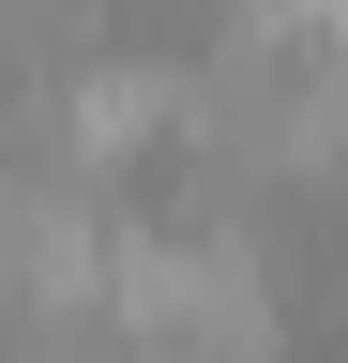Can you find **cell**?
I'll return each instance as SVG.
<instances>
[{"instance_id": "obj_1", "label": "cell", "mask_w": 348, "mask_h": 363, "mask_svg": "<svg viewBox=\"0 0 348 363\" xmlns=\"http://www.w3.org/2000/svg\"><path fill=\"white\" fill-rule=\"evenodd\" d=\"M273 16H288L303 45H333V61H348V0H273Z\"/></svg>"}]
</instances>
